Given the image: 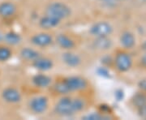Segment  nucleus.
I'll return each instance as SVG.
<instances>
[{"label": "nucleus", "mask_w": 146, "mask_h": 120, "mask_svg": "<svg viewBox=\"0 0 146 120\" xmlns=\"http://www.w3.org/2000/svg\"><path fill=\"white\" fill-rule=\"evenodd\" d=\"M12 57V50L7 45H2L0 43V63L7 62Z\"/></svg>", "instance_id": "nucleus-20"}, {"label": "nucleus", "mask_w": 146, "mask_h": 120, "mask_svg": "<svg viewBox=\"0 0 146 120\" xmlns=\"http://www.w3.org/2000/svg\"><path fill=\"white\" fill-rule=\"evenodd\" d=\"M133 65V58L126 50H119L114 55V68L119 73H125L130 71Z\"/></svg>", "instance_id": "nucleus-4"}, {"label": "nucleus", "mask_w": 146, "mask_h": 120, "mask_svg": "<svg viewBox=\"0 0 146 120\" xmlns=\"http://www.w3.org/2000/svg\"><path fill=\"white\" fill-rule=\"evenodd\" d=\"M137 115L138 116L143 119H146V104L142 105L141 107L137 108Z\"/></svg>", "instance_id": "nucleus-26"}, {"label": "nucleus", "mask_w": 146, "mask_h": 120, "mask_svg": "<svg viewBox=\"0 0 146 120\" xmlns=\"http://www.w3.org/2000/svg\"><path fill=\"white\" fill-rule=\"evenodd\" d=\"M62 21L54 16L45 14L38 21V26L44 31H50L60 25Z\"/></svg>", "instance_id": "nucleus-13"}, {"label": "nucleus", "mask_w": 146, "mask_h": 120, "mask_svg": "<svg viewBox=\"0 0 146 120\" xmlns=\"http://www.w3.org/2000/svg\"><path fill=\"white\" fill-rule=\"evenodd\" d=\"M29 42L36 48H47L54 43V37L49 31H43L32 35Z\"/></svg>", "instance_id": "nucleus-7"}, {"label": "nucleus", "mask_w": 146, "mask_h": 120, "mask_svg": "<svg viewBox=\"0 0 146 120\" xmlns=\"http://www.w3.org/2000/svg\"><path fill=\"white\" fill-rule=\"evenodd\" d=\"M131 104L135 106L136 109L146 104V93L145 92H140L134 94L131 98Z\"/></svg>", "instance_id": "nucleus-21"}, {"label": "nucleus", "mask_w": 146, "mask_h": 120, "mask_svg": "<svg viewBox=\"0 0 146 120\" xmlns=\"http://www.w3.org/2000/svg\"><path fill=\"white\" fill-rule=\"evenodd\" d=\"M2 98L8 104H18L22 101V93L16 87H7L2 91Z\"/></svg>", "instance_id": "nucleus-10"}, {"label": "nucleus", "mask_w": 146, "mask_h": 120, "mask_svg": "<svg viewBox=\"0 0 146 120\" xmlns=\"http://www.w3.org/2000/svg\"><path fill=\"white\" fill-rule=\"evenodd\" d=\"M53 79L46 72H38L33 76L31 79L32 84L39 89H49L53 83Z\"/></svg>", "instance_id": "nucleus-12"}, {"label": "nucleus", "mask_w": 146, "mask_h": 120, "mask_svg": "<svg viewBox=\"0 0 146 120\" xmlns=\"http://www.w3.org/2000/svg\"><path fill=\"white\" fill-rule=\"evenodd\" d=\"M3 42L9 46H16L22 42V37L16 32L8 31L3 35Z\"/></svg>", "instance_id": "nucleus-18"}, {"label": "nucleus", "mask_w": 146, "mask_h": 120, "mask_svg": "<svg viewBox=\"0 0 146 120\" xmlns=\"http://www.w3.org/2000/svg\"><path fill=\"white\" fill-rule=\"evenodd\" d=\"M137 86L141 91L146 93V77L140 80L137 83Z\"/></svg>", "instance_id": "nucleus-27"}, {"label": "nucleus", "mask_w": 146, "mask_h": 120, "mask_svg": "<svg viewBox=\"0 0 146 120\" xmlns=\"http://www.w3.org/2000/svg\"><path fill=\"white\" fill-rule=\"evenodd\" d=\"M115 1L117 3V2H119V1H125V0H115Z\"/></svg>", "instance_id": "nucleus-32"}, {"label": "nucleus", "mask_w": 146, "mask_h": 120, "mask_svg": "<svg viewBox=\"0 0 146 120\" xmlns=\"http://www.w3.org/2000/svg\"><path fill=\"white\" fill-rule=\"evenodd\" d=\"M49 107L50 99L46 95H36L28 101V109L33 115H43L49 110Z\"/></svg>", "instance_id": "nucleus-5"}, {"label": "nucleus", "mask_w": 146, "mask_h": 120, "mask_svg": "<svg viewBox=\"0 0 146 120\" xmlns=\"http://www.w3.org/2000/svg\"><path fill=\"white\" fill-rule=\"evenodd\" d=\"M72 11L71 7L61 1L50 3L45 9V14L54 16L61 21L68 19L72 16Z\"/></svg>", "instance_id": "nucleus-2"}, {"label": "nucleus", "mask_w": 146, "mask_h": 120, "mask_svg": "<svg viewBox=\"0 0 146 120\" xmlns=\"http://www.w3.org/2000/svg\"><path fill=\"white\" fill-rule=\"evenodd\" d=\"M18 7L11 1H3L0 3V17L3 19H11L17 13Z\"/></svg>", "instance_id": "nucleus-15"}, {"label": "nucleus", "mask_w": 146, "mask_h": 120, "mask_svg": "<svg viewBox=\"0 0 146 120\" xmlns=\"http://www.w3.org/2000/svg\"><path fill=\"white\" fill-rule=\"evenodd\" d=\"M98 111L104 115H111L112 114V108L110 105L107 104H100L98 107Z\"/></svg>", "instance_id": "nucleus-23"}, {"label": "nucleus", "mask_w": 146, "mask_h": 120, "mask_svg": "<svg viewBox=\"0 0 146 120\" xmlns=\"http://www.w3.org/2000/svg\"><path fill=\"white\" fill-rule=\"evenodd\" d=\"M114 45V42L110 37H94L92 41V46L96 50L106 52L110 50Z\"/></svg>", "instance_id": "nucleus-16"}, {"label": "nucleus", "mask_w": 146, "mask_h": 120, "mask_svg": "<svg viewBox=\"0 0 146 120\" xmlns=\"http://www.w3.org/2000/svg\"><path fill=\"white\" fill-rule=\"evenodd\" d=\"M114 32L113 25L106 21H97L89 29V33L93 37H110Z\"/></svg>", "instance_id": "nucleus-6"}, {"label": "nucleus", "mask_w": 146, "mask_h": 120, "mask_svg": "<svg viewBox=\"0 0 146 120\" xmlns=\"http://www.w3.org/2000/svg\"><path fill=\"white\" fill-rule=\"evenodd\" d=\"M81 119L84 120H106L111 119L112 116L111 115H104L97 110L95 112H92V113L83 115Z\"/></svg>", "instance_id": "nucleus-19"}, {"label": "nucleus", "mask_w": 146, "mask_h": 120, "mask_svg": "<svg viewBox=\"0 0 146 120\" xmlns=\"http://www.w3.org/2000/svg\"><path fill=\"white\" fill-rule=\"evenodd\" d=\"M31 66L38 72H47L54 68V63L51 58L42 54L32 62Z\"/></svg>", "instance_id": "nucleus-9"}, {"label": "nucleus", "mask_w": 146, "mask_h": 120, "mask_svg": "<svg viewBox=\"0 0 146 120\" xmlns=\"http://www.w3.org/2000/svg\"><path fill=\"white\" fill-rule=\"evenodd\" d=\"M41 55H42V53L37 50V48L36 47L34 48V46L23 47L21 48L19 52V56L21 60L25 61V62H29V63H32L36 58H38Z\"/></svg>", "instance_id": "nucleus-17"}, {"label": "nucleus", "mask_w": 146, "mask_h": 120, "mask_svg": "<svg viewBox=\"0 0 146 120\" xmlns=\"http://www.w3.org/2000/svg\"><path fill=\"white\" fill-rule=\"evenodd\" d=\"M97 72L102 77H104V78H110V73L109 68H106L104 66H102V67L98 68Z\"/></svg>", "instance_id": "nucleus-24"}, {"label": "nucleus", "mask_w": 146, "mask_h": 120, "mask_svg": "<svg viewBox=\"0 0 146 120\" xmlns=\"http://www.w3.org/2000/svg\"><path fill=\"white\" fill-rule=\"evenodd\" d=\"M141 50L144 53L146 52V40H145L144 42L141 43Z\"/></svg>", "instance_id": "nucleus-30"}, {"label": "nucleus", "mask_w": 146, "mask_h": 120, "mask_svg": "<svg viewBox=\"0 0 146 120\" xmlns=\"http://www.w3.org/2000/svg\"><path fill=\"white\" fill-rule=\"evenodd\" d=\"M101 64L106 68H114V56L110 54H105L101 58Z\"/></svg>", "instance_id": "nucleus-22"}, {"label": "nucleus", "mask_w": 146, "mask_h": 120, "mask_svg": "<svg viewBox=\"0 0 146 120\" xmlns=\"http://www.w3.org/2000/svg\"><path fill=\"white\" fill-rule=\"evenodd\" d=\"M54 43L58 48L65 50H73L76 46V42L75 39L69 34L61 32L54 37Z\"/></svg>", "instance_id": "nucleus-8"}, {"label": "nucleus", "mask_w": 146, "mask_h": 120, "mask_svg": "<svg viewBox=\"0 0 146 120\" xmlns=\"http://www.w3.org/2000/svg\"><path fill=\"white\" fill-rule=\"evenodd\" d=\"M63 83L65 84L68 93H81L89 89V81L81 76H69L63 77Z\"/></svg>", "instance_id": "nucleus-3"}, {"label": "nucleus", "mask_w": 146, "mask_h": 120, "mask_svg": "<svg viewBox=\"0 0 146 120\" xmlns=\"http://www.w3.org/2000/svg\"><path fill=\"white\" fill-rule=\"evenodd\" d=\"M114 95H115V98L116 99L117 101H123V98H124V96H125L123 90L121 89H116L115 91V94H114Z\"/></svg>", "instance_id": "nucleus-25"}, {"label": "nucleus", "mask_w": 146, "mask_h": 120, "mask_svg": "<svg viewBox=\"0 0 146 120\" xmlns=\"http://www.w3.org/2000/svg\"><path fill=\"white\" fill-rule=\"evenodd\" d=\"M98 1H100L101 3H102L106 4V5L108 6L114 5V4H115V3H116L115 0H98Z\"/></svg>", "instance_id": "nucleus-29"}, {"label": "nucleus", "mask_w": 146, "mask_h": 120, "mask_svg": "<svg viewBox=\"0 0 146 120\" xmlns=\"http://www.w3.org/2000/svg\"><path fill=\"white\" fill-rule=\"evenodd\" d=\"M61 60L67 67L71 68H78L83 63L81 56L73 50L63 51L61 54Z\"/></svg>", "instance_id": "nucleus-11"}, {"label": "nucleus", "mask_w": 146, "mask_h": 120, "mask_svg": "<svg viewBox=\"0 0 146 120\" xmlns=\"http://www.w3.org/2000/svg\"><path fill=\"white\" fill-rule=\"evenodd\" d=\"M140 64L142 68H146V52L144 53V54L141 56L140 59Z\"/></svg>", "instance_id": "nucleus-28"}, {"label": "nucleus", "mask_w": 146, "mask_h": 120, "mask_svg": "<svg viewBox=\"0 0 146 120\" xmlns=\"http://www.w3.org/2000/svg\"><path fill=\"white\" fill-rule=\"evenodd\" d=\"M119 42L121 47L123 50H130L136 46V36L134 35V33L132 32L129 31V30H125L120 34Z\"/></svg>", "instance_id": "nucleus-14"}, {"label": "nucleus", "mask_w": 146, "mask_h": 120, "mask_svg": "<svg viewBox=\"0 0 146 120\" xmlns=\"http://www.w3.org/2000/svg\"><path fill=\"white\" fill-rule=\"evenodd\" d=\"M3 35H4V33L2 32V31L0 30V43L3 42Z\"/></svg>", "instance_id": "nucleus-31"}, {"label": "nucleus", "mask_w": 146, "mask_h": 120, "mask_svg": "<svg viewBox=\"0 0 146 120\" xmlns=\"http://www.w3.org/2000/svg\"><path fill=\"white\" fill-rule=\"evenodd\" d=\"M55 115L62 118H71L76 115L73 103V97L71 95L61 96L54 106Z\"/></svg>", "instance_id": "nucleus-1"}]
</instances>
